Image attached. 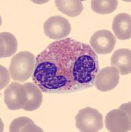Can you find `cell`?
<instances>
[{
    "label": "cell",
    "mask_w": 131,
    "mask_h": 132,
    "mask_svg": "<svg viewBox=\"0 0 131 132\" xmlns=\"http://www.w3.org/2000/svg\"><path fill=\"white\" fill-rule=\"evenodd\" d=\"M130 102L123 104L117 109L109 112L105 118V125L109 131L126 132L131 129Z\"/></svg>",
    "instance_id": "3"
},
{
    "label": "cell",
    "mask_w": 131,
    "mask_h": 132,
    "mask_svg": "<svg viewBox=\"0 0 131 132\" xmlns=\"http://www.w3.org/2000/svg\"><path fill=\"white\" fill-rule=\"evenodd\" d=\"M0 57H9L15 54L17 50V42L15 36L9 32L0 34Z\"/></svg>",
    "instance_id": "13"
},
{
    "label": "cell",
    "mask_w": 131,
    "mask_h": 132,
    "mask_svg": "<svg viewBox=\"0 0 131 132\" xmlns=\"http://www.w3.org/2000/svg\"><path fill=\"white\" fill-rule=\"evenodd\" d=\"M112 29L119 40H128L131 37V17L127 13H120L114 16Z\"/></svg>",
    "instance_id": "10"
},
{
    "label": "cell",
    "mask_w": 131,
    "mask_h": 132,
    "mask_svg": "<svg viewBox=\"0 0 131 132\" xmlns=\"http://www.w3.org/2000/svg\"><path fill=\"white\" fill-rule=\"evenodd\" d=\"M9 82V76L6 68L1 65V90L6 87Z\"/></svg>",
    "instance_id": "16"
},
{
    "label": "cell",
    "mask_w": 131,
    "mask_h": 132,
    "mask_svg": "<svg viewBox=\"0 0 131 132\" xmlns=\"http://www.w3.org/2000/svg\"><path fill=\"white\" fill-rule=\"evenodd\" d=\"M10 132H42V129L36 126L28 117L15 118L9 126Z\"/></svg>",
    "instance_id": "14"
},
{
    "label": "cell",
    "mask_w": 131,
    "mask_h": 132,
    "mask_svg": "<svg viewBox=\"0 0 131 132\" xmlns=\"http://www.w3.org/2000/svg\"><path fill=\"white\" fill-rule=\"evenodd\" d=\"M36 62L35 56L29 51H22L14 56L9 67L10 77L13 81L25 82L33 75Z\"/></svg>",
    "instance_id": "2"
},
{
    "label": "cell",
    "mask_w": 131,
    "mask_h": 132,
    "mask_svg": "<svg viewBox=\"0 0 131 132\" xmlns=\"http://www.w3.org/2000/svg\"><path fill=\"white\" fill-rule=\"evenodd\" d=\"M103 115L97 110L86 107L75 116V126L81 132H97L103 128Z\"/></svg>",
    "instance_id": "4"
},
{
    "label": "cell",
    "mask_w": 131,
    "mask_h": 132,
    "mask_svg": "<svg viewBox=\"0 0 131 132\" xmlns=\"http://www.w3.org/2000/svg\"><path fill=\"white\" fill-rule=\"evenodd\" d=\"M27 101V92L23 85L17 82H11L4 91V103L8 109H23Z\"/></svg>",
    "instance_id": "6"
},
{
    "label": "cell",
    "mask_w": 131,
    "mask_h": 132,
    "mask_svg": "<svg viewBox=\"0 0 131 132\" xmlns=\"http://www.w3.org/2000/svg\"><path fill=\"white\" fill-rule=\"evenodd\" d=\"M23 86L27 92V101L23 109L25 111H33L38 109L43 100L42 90L33 82H25Z\"/></svg>",
    "instance_id": "11"
},
{
    "label": "cell",
    "mask_w": 131,
    "mask_h": 132,
    "mask_svg": "<svg viewBox=\"0 0 131 132\" xmlns=\"http://www.w3.org/2000/svg\"><path fill=\"white\" fill-rule=\"evenodd\" d=\"M119 79V72L116 68L113 66L105 67L97 74L94 85L100 91H109L118 85Z\"/></svg>",
    "instance_id": "8"
},
{
    "label": "cell",
    "mask_w": 131,
    "mask_h": 132,
    "mask_svg": "<svg viewBox=\"0 0 131 132\" xmlns=\"http://www.w3.org/2000/svg\"><path fill=\"white\" fill-rule=\"evenodd\" d=\"M54 3L60 12L72 17L80 15L83 10L82 2L78 0H56Z\"/></svg>",
    "instance_id": "12"
},
{
    "label": "cell",
    "mask_w": 131,
    "mask_h": 132,
    "mask_svg": "<svg viewBox=\"0 0 131 132\" xmlns=\"http://www.w3.org/2000/svg\"><path fill=\"white\" fill-rule=\"evenodd\" d=\"M99 71L98 56L90 45L66 38L36 56L32 79L44 93H71L93 87Z\"/></svg>",
    "instance_id": "1"
},
{
    "label": "cell",
    "mask_w": 131,
    "mask_h": 132,
    "mask_svg": "<svg viewBox=\"0 0 131 132\" xmlns=\"http://www.w3.org/2000/svg\"><path fill=\"white\" fill-rule=\"evenodd\" d=\"M116 38L107 30H99L92 35L90 46L97 54H110L115 46Z\"/></svg>",
    "instance_id": "7"
},
{
    "label": "cell",
    "mask_w": 131,
    "mask_h": 132,
    "mask_svg": "<svg viewBox=\"0 0 131 132\" xmlns=\"http://www.w3.org/2000/svg\"><path fill=\"white\" fill-rule=\"evenodd\" d=\"M111 65L124 75L131 72V50L130 49L117 50L111 58Z\"/></svg>",
    "instance_id": "9"
},
{
    "label": "cell",
    "mask_w": 131,
    "mask_h": 132,
    "mask_svg": "<svg viewBox=\"0 0 131 132\" xmlns=\"http://www.w3.org/2000/svg\"><path fill=\"white\" fill-rule=\"evenodd\" d=\"M117 5V0H93L91 2L92 10L101 15L111 13L116 10Z\"/></svg>",
    "instance_id": "15"
},
{
    "label": "cell",
    "mask_w": 131,
    "mask_h": 132,
    "mask_svg": "<svg viewBox=\"0 0 131 132\" xmlns=\"http://www.w3.org/2000/svg\"><path fill=\"white\" fill-rule=\"evenodd\" d=\"M44 35L53 40L64 39L70 35L71 25L66 18L60 15L50 16L44 24Z\"/></svg>",
    "instance_id": "5"
}]
</instances>
